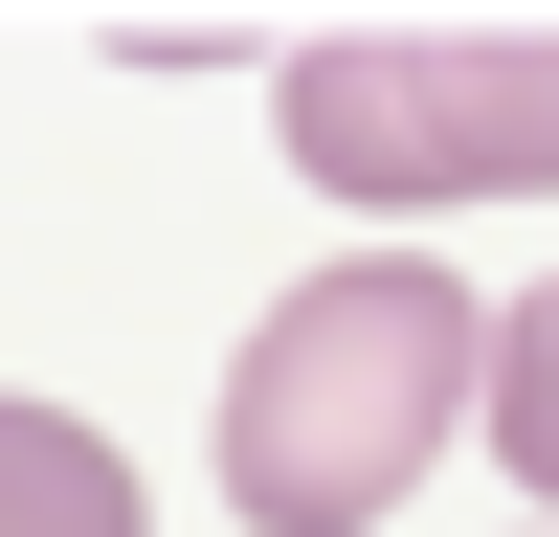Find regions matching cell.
<instances>
[{"instance_id": "5b68a950", "label": "cell", "mask_w": 559, "mask_h": 537, "mask_svg": "<svg viewBox=\"0 0 559 537\" xmlns=\"http://www.w3.org/2000/svg\"><path fill=\"white\" fill-rule=\"evenodd\" d=\"M537 537H559V515H537Z\"/></svg>"}, {"instance_id": "7a4b0ae2", "label": "cell", "mask_w": 559, "mask_h": 537, "mask_svg": "<svg viewBox=\"0 0 559 537\" xmlns=\"http://www.w3.org/2000/svg\"><path fill=\"white\" fill-rule=\"evenodd\" d=\"M292 157L336 202H537L559 179V23H313L292 45Z\"/></svg>"}, {"instance_id": "6da1fadb", "label": "cell", "mask_w": 559, "mask_h": 537, "mask_svg": "<svg viewBox=\"0 0 559 537\" xmlns=\"http://www.w3.org/2000/svg\"><path fill=\"white\" fill-rule=\"evenodd\" d=\"M471 403H492V313L426 247H358L313 291H269V336L224 358V515L358 537V515H403V470H448Z\"/></svg>"}, {"instance_id": "3957f363", "label": "cell", "mask_w": 559, "mask_h": 537, "mask_svg": "<svg viewBox=\"0 0 559 537\" xmlns=\"http://www.w3.org/2000/svg\"><path fill=\"white\" fill-rule=\"evenodd\" d=\"M0 537H134V470L68 403H0Z\"/></svg>"}, {"instance_id": "277c9868", "label": "cell", "mask_w": 559, "mask_h": 537, "mask_svg": "<svg viewBox=\"0 0 559 537\" xmlns=\"http://www.w3.org/2000/svg\"><path fill=\"white\" fill-rule=\"evenodd\" d=\"M492 470H537V515H559V268L492 313Z\"/></svg>"}]
</instances>
